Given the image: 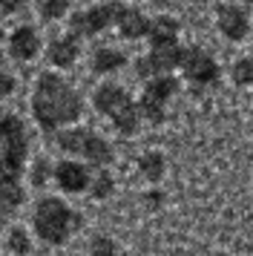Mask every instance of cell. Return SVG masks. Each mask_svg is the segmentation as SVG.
<instances>
[{
  "mask_svg": "<svg viewBox=\"0 0 253 256\" xmlns=\"http://www.w3.org/2000/svg\"><path fill=\"white\" fill-rule=\"evenodd\" d=\"M84 112L80 92L58 72H44L32 92V118L44 132H55L64 124H75Z\"/></svg>",
  "mask_w": 253,
  "mask_h": 256,
  "instance_id": "6da1fadb",
  "label": "cell"
},
{
  "mask_svg": "<svg viewBox=\"0 0 253 256\" xmlns=\"http://www.w3.org/2000/svg\"><path fill=\"white\" fill-rule=\"evenodd\" d=\"M34 233L38 239L46 244H64L69 242V236L80 228V216L69 208L64 198L46 196L34 204Z\"/></svg>",
  "mask_w": 253,
  "mask_h": 256,
  "instance_id": "7a4b0ae2",
  "label": "cell"
},
{
  "mask_svg": "<svg viewBox=\"0 0 253 256\" xmlns=\"http://www.w3.org/2000/svg\"><path fill=\"white\" fill-rule=\"evenodd\" d=\"M92 106L95 112L112 118L115 130L121 136H136L141 127V116H138V104L130 98L124 86L118 84H101L95 92H92Z\"/></svg>",
  "mask_w": 253,
  "mask_h": 256,
  "instance_id": "3957f363",
  "label": "cell"
},
{
  "mask_svg": "<svg viewBox=\"0 0 253 256\" xmlns=\"http://www.w3.org/2000/svg\"><path fill=\"white\" fill-rule=\"evenodd\" d=\"M55 141H58V150L69 152V156H80L90 167H110L115 162V150L112 144L92 132V130L84 127H66V130H55Z\"/></svg>",
  "mask_w": 253,
  "mask_h": 256,
  "instance_id": "277c9868",
  "label": "cell"
},
{
  "mask_svg": "<svg viewBox=\"0 0 253 256\" xmlns=\"http://www.w3.org/2000/svg\"><path fill=\"white\" fill-rule=\"evenodd\" d=\"M29 158V130L20 116H0V170L23 176Z\"/></svg>",
  "mask_w": 253,
  "mask_h": 256,
  "instance_id": "5b68a950",
  "label": "cell"
},
{
  "mask_svg": "<svg viewBox=\"0 0 253 256\" xmlns=\"http://www.w3.org/2000/svg\"><path fill=\"white\" fill-rule=\"evenodd\" d=\"M178 70L184 72V78H187L190 86H196V90H204V86L218 81L216 58L202 46H184V58H182V64H178Z\"/></svg>",
  "mask_w": 253,
  "mask_h": 256,
  "instance_id": "8992f818",
  "label": "cell"
},
{
  "mask_svg": "<svg viewBox=\"0 0 253 256\" xmlns=\"http://www.w3.org/2000/svg\"><path fill=\"white\" fill-rule=\"evenodd\" d=\"M184 58V46L178 40H170V44H156L150 46V52L136 64L138 78H152V75H161V72H172L178 70V64Z\"/></svg>",
  "mask_w": 253,
  "mask_h": 256,
  "instance_id": "52a82bcc",
  "label": "cell"
},
{
  "mask_svg": "<svg viewBox=\"0 0 253 256\" xmlns=\"http://www.w3.org/2000/svg\"><path fill=\"white\" fill-rule=\"evenodd\" d=\"M115 6L118 3H95L84 12H75L72 14V32L80 38H95L106 32L115 20Z\"/></svg>",
  "mask_w": 253,
  "mask_h": 256,
  "instance_id": "ba28073f",
  "label": "cell"
},
{
  "mask_svg": "<svg viewBox=\"0 0 253 256\" xmlns=\"http://www.w3.org/2000/svg\"><path fill=\"white\" fill-rule=\"evenodd\" d=\"M216 26L228 40L239 44L250 35V14L236 3H222V6H216Z\"/></svg>",
  "mask_w": 253,
  "mask_h": 256,
  "instance_id": "9c48e42d",
  "label": "cell"
},
{
  "mask_svg": "<svg viewBox=\"0 0 253 256\" xmlns=\"http://www.w3.org/2000/svg\"><path fill=\"white\" fill-rule=\"evenodd\" d=\"M90 164H80L75 158H64V162L52 164V178L64 193H84L90 184Z\"/></svg>",
  "mask_w": 253,
  "mask_h": 256,
  "instance_id": "30bf717a",
  "label": "cell"
},
{
  "mask_svg": "<svg viewBox=\"0 0 253 256\" xmlns=\"http://www.w3.org/2000/svg\"><path fill=\"white\" fill-rule=\"evenodd\" d=\"M112 26L118 29V35L124 38V40H141V38H147L150 18L141 12V9H136V6H124V3H118V6H115Z\"/></svg>",
  "mask_w": 253,
  "mask_h": 256,
  "instance_id": "8fae6325",
  "label": "cell"
},
{
  "mask_svg": "<svg viewBox=\"0 0 253 256\" xmlns=\"http://www.w3.org/2000/svg\"><path fill=\"white\" fill-rule=\"evenodd\" d=\"M78 55H80V35H75V32H66V35L55 38L49 44V49H46L49 64L58 66V70H69L78 60Z\"/></svg>",
  "mask_w": 253,
  "mask_h": 256,
  "instance_id": "7c38bea8",
  "label": "cell"
},
{
  "mask_svg": "<svg viewBox=\"0 0 253 256\" xmlns=\"http://www.w3.org/2000/svg\"><path fill=\"white\" fill-rule=\"evenodd\" d=\"M9 52L14 60H34L40 52V38L32 26H18L9 38Z\"/></svg>",
  "mask_w": 253,
  "mask_h": 256,
  "instance_id": "4fadbf2b",
  "label": "cell"
},
{
  "mask_svg": "<svg viewBox=\"0 0 253 256\" xmlns=\"http://www.w3.org/2000/svg\"><path fill=\"white\" fill-rule=\"evenodd\" d=\"M178 32H182V20L172 18V14H158L150 20V29H147V40L150 46L156 44H170V40H178Z\"/></svg>",
  "mask_w": 253,
  "mask_h": 256,
  "instance_id": "5bb4252c",
  "label": "cell"
},
{
  "mask_svg": "<svg viewBox=\"0 0 253 256\" xmlns=\"http://www.w3.org/2000/svg\"><path fill=\"white\" fill-rule=\"evenodd\" d=\"M124 66H126V55L118 52V49H112V46L95 49L92 58H90V70L95 72V75H112V72L124 70Z\"/></svg>",
  "mask_w": 253,
  "mask_h": 256,
  "instance_id": "9a60e30c",
  "label": "cell"
},
{
  "mask_svg": "<svg viewBox=\"0 0 253 256\" xmlns=\"http://www.w3.org/2000/svg\"><path fill=\"white\" fill-rule=\"evenodd\" d=\"M176 92H178V78H172V72H161V75L147 78L141 95H150V98H156V101H161V104H167Z\"/></svg>",
  "mask_w": 253,
  "mask_h": 256,
  "instance_id": "2e32d148",
  "label": "cell"
},
{
  "mask_svg": "<svg viewBox=\"0 0 253 256\" xmlns=\"http://www.w3.org/2000/svg\"><path fill=\"white\" fill-rule=\"evenodd\" d=\"M138 170H141V176L147 178V182H161L164 178V170H167V158L161 156L158 150H150V152H144L141 158H138Z\"/></svg>",
  "mask_w": 253,
  "mask_h": 256,
  "instance_id": "e0dca14e",
  "label": "cell"
},
{
  "mask_svg": "<svg viewBox=\"0 0 253 256\" xmlns=\"http://www.w3.org/2000/svg\"><path fill=\"white\" fill-rule=\"evenodd\" d=\"M92 198H110L115 193V182L106 167H95V173L90 176V184H86Z\"/></svg>",
  "mask_w": 253,
  "mask_h": 256,
  "instance_id": "ac0fdd59",
  "label": "cell"
},
{
  "mask_svg": "<svg viewBox=\"0 0 253 256\" xmlns=\"http://www.w3.org/2000/svg\"><path fill=\"white\" fill-rule=\"evenodd\" d=\"M66 14H69V0H40V6H38V18L44 24L64 20Z\"/></svg>",
  "mask_w": 253,
  "mask_h": 256,
  "instance_id": "d6986e66",
  "label": "cell"
},
{
  "mask_svg": "<svg viewBox=\"0 0 253 256\" xmlns=\"http://www.w3.org/2000/svg\"><path fill=\"white\" fill-rule=\"evenodd\" d=\"M6 250L18 254V256L32 254V236H29V230L26 228H12L9 236H6Z\"/></svg>",
  "mask_w": 253,
  "mask_h": 256,
  "instance_id": "ffe728a7",
  "label": "cell"
},
{
  "mask_svg": "<svg viewBox=\"0 0 253 256\" xmlns=\"http://www.w3.org/2000/svg\"><path fill=\"white\" fill-rule=\"evenodd\" d=\"M230 78L236 86H244L250 90L253 86V58H239L233 66H230Z\"/></svg>",
  "mask_w": 253,
  "mask_h": 256,
  "instance_id": "44dd1931",
  "label": "cell"
},
{
  "mask_svg": "<svg viewBox=\"0 0 253 256\" xmlns=\"http://www.w3.org/2000/svg\"><path fill=\"white\" fill-rule=\"evenodd\" d=\"M32 184H46V178H52V164L46 162V158H38V162L32 164Z\"/></svg>",
  "mask_w": 253,
  "mask_h": 256,
  "instance_id": "7402d4cb",
  "label": "cell"
},
{
  "mask_svg": "<svg viewBox=\"0 0 253 256\" xmlns=\"http://www.w3.org/2000/svg\"><path fill=\"white\" fill-rule=\"evenodd\" d=\"M90 254H118V244H115L110 236H98V239L90 244Z\"/></svg>",
  "mask_w": 253,
  "mask_h": 256,
  "instance_id": "603a6c76",
  "label": "cell"
},
{
  "mask_svg": "<svg viewBox=\"0 0 253 256\" xmlns=\"http://www.w3.org/2000/svg\"><path fill=\"white\" fill-rule=\"evenodd\" d=\"M14 86H18V81H14L12 75H6V72H0V101L9 98V95L14 92Z\"/></svg>",
  "mask_w": 253,
  "mask_h": 256,
  "instance_id": "cb8c5ba5",
  "label": "cell"
},
{
  "mask_svg": "<svg viewBox=\"0 0 253 256\" xmlns=\"http://www.w3.org/2000/svg\"><path fill=\"white\" fill-rule=\"evenodd\" d=\"M0 6H3V14H18L29 6V0H0Z\"/></svg>",
  "mask_w": 253,
  "mask_h": 256,
  "instance_id": "d4e9b609",
  "label": "cell"
},
{
  "mask_svg": "<svg viewBox=\"0 0 253 256\" xmlns=\"http://www.w3.org/2000/svg\"><path fill=\"white\" fill-rule=\"evenodd\" d=\"M144 202H147V208H152V210H156V208H161V202H164V196H161V190H150Z\"/></svg>",
  "mask_w": 253,
  "mask_h": 256,
  "instance_id": "484cf974",
  "label": "cell"
},
{
  "mask_svg": "<svg viewBox=\"0 0 253 256\" xmlns=\"http://www.w3.org/2000/svg\"><path fill=\"white\" fill-rule=\"evenodd\" d=\"M152 3H156V6H170L172 0H152Z\"/></svg>",
  "mask_w": 253,
  "mask_h": 256,
  "instance_id": "4316f807",
  "label": "cell"
},
{
  "mask_svg": "<svg viewBox=\"0 0 253 256\" xmlns=\"http://www.w3.org/2000/svg\"><path fill=\"white\" fill-rule=\"evenodd\" d=\"M3 18H6V14H3V6H0V20H3Z\"/></svg>",
  "mask_w": 253,
  "mask_h": 256,
  "instance_id": "83f0119b",
  "label": "cell"
}]
</instances>
